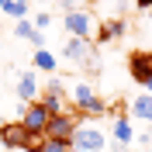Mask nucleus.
<instances>
[{"mask_svg":"<svg viewBox=\"0 0 152 152\" xmlns=\"http://www.w3.org/2000/svg\"><path fill=\"white\" fill-rule=\"evenodd\" d=\"M145 94H149V97H152V80H149V83H145Z\"/></svg>","mask_w":152,"mask_h":152,"instance_id":"obj_21","label":"nucleus"},{"mask_svg":"<svg viewBox=\"0 0 152 152\" xmlns=\"http://www.w3.org/2000/svg\"><path fill=\"white\" fill-rule=\"evenodd\" d=\"M100 42H111V38H124V21H111V24H100L97 28Z\"/></svg>","mask_w":152,"mask_h":152,"instance_id":"obj_14","label":"nucleus"},{"mask_svg":"<svg viewBox=\"0 0 152 152\" xmlns=\"http://www.w3.org/2000/svg\"><path fill=\"white\" fill-rule=\"evenodd\" d=\"M132 118H138V121H149V124H152V97H149V94L132 97Z\"/></svg>","mask_w":152,"mask_h":152,"instance_id":"obj_11","label":"nucleus"},{"mask_svg":"<svg viewBox=\"0 0 152 152\" xmlns=\"http://www.w3.org/2000/svg\"><path fill=\"white\" fill-rule=\"evenodd\" d=\"M45 90H56V94H62V80H59V76H52V80L45 83Z\"/></svg>","mask_w":152,"mask_h":152,"instance_id":"obj_19","label":"nucleus"},{"mask_svg":"<svg viewBox=\"0 0 152 152\" xmlns=\"http://www.w3.org/2000/svg\"><path fill=\"white\" fill-rule=\"evenodd\" d=\"M73 149H80V152H104L107 149V132L100 128V124H90V121H83V124H76V132H73Z\"/></svg>","mask_w":152,"mask_h":152,"instance_id":"obj_1","label":"nucleus"},{"mask_svg":"<svg viewBox=\"0 0 152 152\" xmlns=\"http://www.w3.org/2000/svg\"><path fill=\"white\" fill-rule=\"evenodd\" d=\"M38 142H42V138H31L21 121H4V128H0V145H4V152H14V149H31L35 152Z\"/></svg>","mask_w":152,"mask_h":152,"instance_id":"obj_2","label":"nucleus"},{"mask_svg":"<svg viewBox=\"0 0 152 152\" xmlns=\"http://www.w3.org/2000/svg\"><path fill=\"white\" fill-rule=\"evenodd\" d=\"M31 24H35V31H45L48 24H52V14H48V10H38L35 18H31Z\"/></svg>","mask_w":152,"mask_h":152,"instance_id":"obj_17","label":"nucleus"},{"mask_svg":"<svg viewBox=\"0 0 152 152\" xmlns=\"http://www.w3.org/2000/svg\"><path fill=\"white\" fill-rule=\"evenodd\" d=\"M0 10H4V14L10 18V14H14V0H0Z\"/></svg>","mask_w":152,"mask_h":152,"instance_id":"obj_20","label":"nucleus"},{"mask_svg":"<svg viewBox=\"0 0 152 152\" xmlns=\"http://www.w3.org/2000/svg\"><path fill=\"white\" fill-rule=\"evenodd\" d=\"M42 107H45L52 118L56 114H66V94H56V90H45L42 94Z\"/></svg>","mask_w":152,"mask_h":152,"instance_id":"obj_12","label":"nucleus"},{"mask_svg":"<svg viewBox=\"0 0 152 152\" xmlns=\"http://www.w3.org/2000/svg\"><path fill=\"white\" fill-rule=\"evenodd\" d=\"M69 97H73V107H76L80 114H86V118H97V114L107 111V104L100 100V94H97L90 83H76Z\"/></svg>","mask_w":152,"mask_h":152,"instance_id":"obj_3","label":"nucleus"},{"mask_svg":"<svg viewBox=\"0 0 152 152\" xmlns=\"http://www.w3.org/2000/svg\"><path fill=\"white\" fill-rule=\"evenodd\" d=\"M66 152H80V149H73V145H69V149H66Z\"/></svg>","mask_w":152,"mask_h":152,"instance_id":"obj_23","label":"nucleus"},{"mask_svg":"<svg viewBox=\"0 0 152 152\" xmlns=\"http://www.w3.org/2000/svg\"><path fill=\"white\" fill-rule=\"evenodd\" d=\"M66 149H69L66 142H52V138H42L35 152H66Z\"/></svg>","mask_w":152,"mask_h":152,"instance_id":"obj_16","label":"nucleus"},{"mask_svg":"<svg viewBox=\"0 0 152 152\" xmlns=\"http://www.w3.org/2000/svg\"><path fill=\"white\" fill-rule=\"evenodd\" d=\"M0 48H4V42H0Z\"/></svg>","mask_w":152,"mask_h":152,"instance_id":"obj_25","label":"nucleus"},{"mask_svg":"<svg viewBox=\"0 0 152 152\" xmlns=\"http://www.w3.org/2000/svg\"><path fill=\"white\" fill-rule=\"evenodd\" d=\"M31 66H35L38 73H56V69H59V62H56V56H52L48 48H38V52H35V59H31Z\"/></svg>","mask_w":152,"mask_h":152,"instance_id":"obj_13","label":"nucleus"},{"mask_svg":"<svg viewBox=\"0 0 152 152\" xmlns=\"http://www.w3.org/2000/svg\"><path fill=\"white\" fill-rule=\"evenodd\" d=\"M0 128H4V107H0Z\"/></svg>","mask_w":152,"mask_h":152,"instance_id":"obj_22","label":"nucleus"},{"mask_svg":"<svg viewBox=\"0 0 152 152\" xmlns=\"http://www.w3.org/2000/svg\"><path fill=\"white\" fill-rule=\"evenodd\" d=\"M62 24H66L69 38H83V42H90V38L97 35V21H94V14H90L86 7L66 10V18H62Z\"/></svg>","mask_w":152,"mask_h":152,"instance_id":"obj_4","label":"nucleus"},{"mask_svg":"<svg viewBox=\"0 0 152 152\" xmlns=\"http://www.w3.org/2000/svg\"><path fill=\"white\" fill-rule=\"evenodd\" d=\"M73 132H76V121H73V114H56V118H48L45 124V138H52V142H73Z\"/></svg>","mask_w":152,"mask_h":152,"instance_id":"obj_6","label":"nucleus"},{"mask_svg":"<svg viewBox=\"0 0 152 152\" xmlns=\"http://www.w3.org/2000/svg\"><path fill=\"white\" fill-rule=\"evenodd\" d=\"M0 152H4V145H0Z\"/></svg>","mask_w":152,"mask_h":152,"instance_id":"obj_26","label":"nucleus"},{"mask_svg":"<svg viewBox=\"0 0 152 152\" xmlns=\"http://www.w3.org/2000/svg\"><path fill=\"white\" fill-rule=\"evenodd\" d=\"M52 114L42 107V100H31V104H24V114H21V124H24V132L31 135V138H45V124Z\"/></svg>","mask_w":152,"mask_h":152,"instance_id":"obj_5","label":"nucleus"},{"mask_svg":"<svg viewBox=\"0 0 152 152\" xmlns=\"http://www.w3.org/2000/svg\"><path fill=\"white\" fill-rule=\"evenodd\" d=\"M38 94H42V86H38V73H35V69H24V73H18V80H14V97H18L21 104H31V100H38Z\"/></svg>","mask_w":152,"mask_h":152,"instance_id":"obj_7","label":"nucleus"},{"mask_svg":"<svg viewBox=\"0 0 152 152\" xmlns=\"http://www.w3.org/2000/svg\"><path fill=\"white\" fill-rule=\"evenodd\" d=\"M128 69H132V80H135V83L145 86V83L152 80V52H132Z\"/></svg>","mask_w":152,"mask_h":152,"instance_id":"obj_8","label":"nucleus"},{"mask_svg":"<svg viewBox=\"0 0 152 152\" xmlns=\"http://www.w3.org/2000/svg\"><path fill=\"white\" fill-rule=\"evenodd\" d=\"M149 28H152V10H149Z\"/></svg>","mask_w":152,"mask_h":152,"instance_id":"obj_24","label":"nucleus"},{"mask_svg":"<svg viewBox=\"0 0 152 152\" xmlns=\"http://www.w3.org/2000/svg\"><path fill=\"white\" fill-rule=\"evenodd\" d=\"M62 56H66L73 66H83V59L90 56V42H83V38H66V45H62Z\"/></svg>","mask_w":152,"mask_h":152,"instance_id":"obj_9","label":"nucleus"},{"mask_svg":"<svg viewBox=\"0 0 152 152\" xmlns=\"http://www.w3.org/2000/svg\"><path fill=\"white\" fill-rule=\"evenodd\" d=\"M31 45H35V52L45 45V31H35V35H31Z\"/></svg>","mask_w":152,"mask_h":152,"instance_id":"obj_18","label":"nucleus"},{"mask_svg":"<svg viewBox=\"0 0 152 152\" xmlns=\"http://www.w3.org/2000/svg\"><path fill=\"white\" fill-rule=\"evenodd\" d=\"M111 135H114L118 145H132L135 142V128H132L128 118H114V121H111Z\"/></svg>","mask_w":152,"mask_h":152,"instance_id":"obj_10","label":"nucleus"},{"mask_svg":"<svg viewBox=\"0 0 152 152\" xmlns=\"http://www.w3.org/2000/svg\"><path fill=\"white\" fill-rule=\"evenodd\" d=\"M31 35H35V24H31L28 18H24V21H14V38H28V42H31Z\"/></svg>","mask_w":152,"mask_h":152,"instance_id":"obj_15","label":"nucleus"}]
</instances>
